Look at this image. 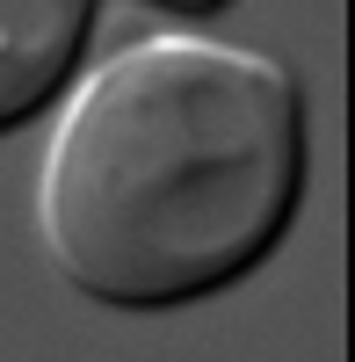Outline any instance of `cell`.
Returning a JSON list of instances; mask_svg holds the SVG:
<instances>
[{
  "instance_id": "6da1fadb",
  "label": "cell",
  "mask_w": 355,
  "mask_h": 362,
  "mask_svg": "<svg viewBox=\"0 0 355 362\" xmlns=\"http://www.w3.org/2000/svg\"><path fill=\"white\" fill-rule=\"evenodd\" d=\"M87 29H95V8H87V0H66V8L15 0V8L0 15V124L8 131L29 124V116L66 87V73L87 51Z\"/></svg>"
}]
</instances>
